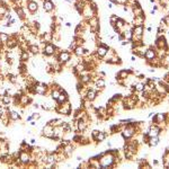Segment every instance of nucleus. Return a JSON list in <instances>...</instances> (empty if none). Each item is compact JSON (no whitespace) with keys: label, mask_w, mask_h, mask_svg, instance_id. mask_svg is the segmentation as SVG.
Here are the masks:
<instances>
[{"label":"nucleus","mask_w":169,"mask_h":169,"mask_svg":"<svg viewBox=\"0 0 169 169\" xmlns=\"http://www.w3.org/2000/svg\"><path fill=\"white\" fill-rule=\"evenodd\" d=\"M44 135L47 137V138H54V133H53V126L51 124H47L45 125V127L43 129Z\"/></svg>","instance_id":"9d476101"},{"label":"nucleus","mask_w":169,"mask_h":169,"mask_svg":"<svg viewBox=\"0 0 169 169\" xmlns=\"http://www.w3.org/2000/svg\"><path fill=\"white\" fill-rule=\"evenodd\" d=\"M54 52H55V46H54L53 44L47 43L44 46V54H45V55L50 56L52 55V54H54Z\"/></svg>","instance_id":"1a4fd4ad"},{"label":"nucleus","mask_w":169,"mask_h":169,"mask_svg":"<svg viewBox=\"0 0 169 169\" xmlns=\"http://www.w3.org/2000/svg\"><path fill=\"white\" fill-rule=\"evenodd\" d=\"M9 117L13 119V121H16V119H19V114L17 112H12L9 114Z\"/></svg>","instance_id":"7c9ffc66"},{"label":"nucleus","mask_w":169,"mask_h":169,"mask_svg":"<svg viewBox=\"0 0 169 169\" xmlns=\"http://www.w3.org/2000/svg\"><path fill=\"white\" fill-rule=\"evenodd\" d=\"M29 51H31L32 53H34V54H35V53H37L38 52V47L36 46V45H31V46H29Z\"/></svg>","instance_id":"473e14b6"},{"label":"nucleus","mask_w":169,"mask_h":169,"mask_svg":"<svg viewBox=\"0 0 169 169\" xmlns=\"http://www.w3.org/2000/svg\"><path fill=\"white\" fill-rule=\"evenodd\" d=\"M134 132H135V127L134 125H127L126 127L123 129V132H122V135L124 139H130L134 135Z\"/></svg>","instance_id":"7ed1b4c3"},{"label":"nucleus","mask_w":169,"mask_h":169,"mask_svg":"<svg viewBox=\"0 0 169 169\" xmlns=\"http://www.w3.org/2000/svg\"><path fill=\"white\" fill-rule=\"evenodd\" d=\"M144 20H145L144 15H143V16H133V25H134V26L143 25Z\"/></svg>","instance_id":"4468645a"},{"label":"nucleus","mask_w":169,"mask_h":169,"mask_svg":"<svg viewBox=\"0 0 169 169\" xmlns=\"http://www.w3.org/2000/svg\"><path fill=\"white\" fill-rule=\"evenodd\" d=\"M166 121H167V116H166V114H163V113L157 114L156 116H155V119H153L155 124L158 125L159 127L163 125V124H165V123H166Z\"/></svg>","instance_id":"39448f33"},{"label":"nucleus","mask_w":169,"mask_h":169,"mask_svg":"<svg viewBox=\"0 0 169 169\" xmlns=\"http://www.w3.org/2000/svg\"><path fill=\"white\" fill-rule=\"evenodd\" d=\"M19 159L22 160V163H27L28 161H29V156H28L26 152H22V153H20V156H19Z\"/></svg>","instance_id":"393cba45"},{"label":"nucleus","mask_w":169,"mask_h":169,"mask_svg":"<svg viewBox=\"0 0 169 169\" xmlns=\"http://www.w3.org/2000/svg\"><path fill=\"white\" fill-rule=\"evenodd\" d=\"M28 58H29L28 53H27L26 51H23V52H22V55H20V60H23V61H26Z\"/></svg>","instance_id":"2f4dec72"},{"label":"nucleus","mask_w":169,"mask_h":169,"mask_svg":"<svg viewBox=\"0 0 169 169\" xmlns=\"http://www.w3.org/2000/svg\"><path fill=\"white\" fill-rule=\"evenodd\" d=\"M32 117H33V119H40V114H34V115H33V116H32Z\"/></svg>","instance_id":"58836bf2"},{"label":"nucleus","mask_w":169,"mask_h":169,"mask_svg":"<svg viewBox=\"0 0 169 169\" xmlns=\"http://www.w3.org/2000/svg\"><path fill=\"white\" fill-rule=\"evenodd\" d=\"M105 138H106V134H105L104 132H99V131H98V133H97V134L94 137L95 140H96V141H98V142L104 141V140H105Z\"/></svg>","instance_id":"412c9836"},{"label":"nucleus","mask_w":169,"mask_h":169,"mask_svg":"<svg viewBox=\"0 0 169 169\" xmlns=\"http://www.w3.org/2000/svg\"><path fill=\"white\" fill-rule=\"evenodd\" d=\"M64 105L60 107V108H58V112L61 113V114H65V115H68L70 114V111H71V105H70L69 103H63Z\"/></svg>","instance_id":"f8f14e48"},{"label":"nucleus","mask_w":169,"mask_h":169,"mask_svg":"<svg viewBox=\"0 0 169 169\" xmlns=\"http://www.w3.org/2000/svg\"><path fill=\"white\" fill-rule=\"evenodd\" d=\"M157 56V51L153 50V49H148V50L145 51V53H144V58L147 59V60H152V59H155Z\"/></svg>","instance_id":"ddd939ff"},{"label":"nucleus","mask_w":169,"mask_h":169,"mask_svg":"<svg viewBox=\"0 0 169 169\" xmlns=\"http://www.w3.org/2000/svg\"><path fill=\"white\" fill-rule=\"evenodd\" d=\"M95 85H96V87L98 88V89H103V88L105 87V80L104 79H101V78H98L96 82H95Z\"/></svg>","instance_id":"a878e982"},{"label":"nucleus","mask_w":169,"mask_h":169,"mask_svg":"<svg viewBox=\"0 0 169 169\" xmlns=\"http://www.w3.org/2000/svg\"><path fill=\"white\" fill-rule=\"evenodd\" d=\"M54 9V4L52 0H43V10L45 13H51Z\"/></svg>","instance_id":"6e6552de"},{"label":"nucleus","mask_w":169,"mask_h":169,"mask_svg":"<svg viewBox=\"0 0 169 169\" xmlns=\"http://www.w3.org/2000/svg\"><path fill=\"white\" fill-rule=\"evenodd\" d=\"M27 101H28V97H27V96H22L20 103H22V104H27Z\"/></svg>","instance_id":"e433bc0d"},{"label":"nucleus","mask_w":169,"mask_h":169,"mask_svg":"<svg viewBox=\"0 0 169 169\" xmlns=\"http://www.w3.org/2000/svg\"><path fill=\"white\" fill-rule=\"evenodd\" d=\"M90 81V78L88 77V76H83L81 78V82L82 83H87V82H89Z\"/></svg>","instance_id":"f704fd0d"},{"label":"nucleus","mask_w":169,"mask_h":169,"mask_svg":"<svg viewBox=\"0 0 169 169\" xmlns=\"http://www.w3.org/2000/svg\"><path fill=\"white\" fill-rule=\"evenodd\" d=\"M2 101H4V104H9L10 101H12V98L9 97V96H4V98H2Z\"/></svg>","instance_id":"72a5a7b5"},{"label":"nucleus","mask_w":169,"mask_h":169,"mask_svg":"<svg viewBox=\"0 0 169 169\" xmlns=\"http://www.w3.org/2000/svg\"><path fill=\"white\" fill-rule=\"evenodd\" d=\"M8 40H9V35L5 32H0V42L1 43H7Z\"/></svg>","instance_id":"b1692460"},{"label":"nucleus","mask_w":169,"mask_h":169,"mask_svg":"<svg viewBox=\"0 0 169 169\" xmlns=\"http://www.w3.org/2000/svg\"><path fill=\"white\" fill-rule=\"evenodd\" d=\"M88 26L90 28V31L93 33H97L99 29V19L96 16H93L90 18H88Z\"/></svg>","instance_id":"f03ea898"},{"label":"nucleus","mask_w":169,"mask_h":169,"mask_svg":"<svg viewBox=\"0 0 169 169\" xmlns=\"http://www.w3.org/2000/svg\"><path fill=\"white\" fill-rule=\"evenodd\" d=\"M160 131H161L160 127L158 125H156V124H153V125H151L150 127H149L147 135H148L149 138H151V137H158L159 133H160Z\"/></svg>","instance_id":"423d86ee"},{"label":"nucleus","mask_w":169,"mask_h":169,"mask_svg":"<svg viewBox=\"0 0 169 169\" xmlns=\"http://www.w3.org/2000/svg\"><path fill=\"white\" fill-rule=\"evenodd\" d=\"M7 12H8V8H7L6 5L0 4V16H1V17H4V16L7 14Z\"/></svg>","instance_id":"cd10ccee"},{"label":"nucleus","mask_w":169,"mask_h":169,"mask_svg":"<svg viewBox=\"0 0 169 169\" xmlns=\"http://www.w3.org/2000/svg\"><path fill=\"white\" fill-rule=\"evenodd\" d=\"M67 99H68V96H67V94L63 91V93H60V95H59V97H58V101L59 103H61V104H63V103H65L67 101Z\"/></svg>","instance_id":"5701e85b"},{"label":"nucleus","mask_w":169,"mask_h":169,"mask_svg":"<svg viewBox=\"0 0 169 169\" xmlns=\"http://www.w3.org/2000/svg\"><path fill=\"white\" fill-rule=\"evenodd\" d=\"M156 47L157 49H161V50H168V45H167V41H166V38L161 36V35H159L158 38L156 40Z\"/></svg>","instance_id":"20e7f679"},{"label":"nucleus","mask_w":169,"mask_h":169,"mask_svg":"<svg viewBox=\"0 0 169 169\" xmlns=\"http://www.w3.org/2000/svg\"><path fill=\"white\" fill-rule=\"evenodd\" d=\"M70 60V53L67 51H62L60 54H59V61L60 62H68Z\"/></svg>","instance_id":"2eb2a0df"},{"label":"nucleus","mask_w":169,"mask_h":169,"mask_svg":"<svg viewBox=\"0 0 169 169\" xmlns=\"http://www.w3.org/2000/svg\"><path fill=\"white\" fill-rule=\"evenodd\" d=\"M59 95H60V91H58V90H54L53 93H52V98L53 99H58V97H59Z\"/></svg>","instance_id":"c9c22d12"},{"label":"nucleus","mask_w":169,"mask_h":169,"mask_svg":"<svg viewBox=\"0 0 169 169\" xmlns=\"http://www.w3.org/2000/svg\"><path fill=\"white\" fill-rule=\"evenodd\" d=\"M75 53H76V55H78V56L85 55V54H86V49H85L83 46H81V45H78L75 49Z\"/></svg>","instance_id":"f3484780"},{"label":"nucleus","mask_w":169,"mask_h":169,"mask_svg":"<svg viewBox=\"0 0 169 169\" xmlns=\"http://www.w3.org/2000/svg\"><path fill=\"white\" fill-rule=\"evenodd\" d=\"M77 70H78V71H83V70H85V65H83V64H79V65L77 67Z\"/></svg>","instance_id":"4c0bfd02"},{"label":"nucleus","mask_w":169,"mask_h":169,"mask_svg":"<svg viewBox=\"0 0 169 169\" xmlns=\"http://www.w3.org/2000/svg\"><path fill=\"white\" fill-rule=\"evenodd\" d=\"M150 2H152V4H155V2H156V0H150Z\"/></svg>","instance_id":"79ce46f5"},{"label":"nucleus","mask_w":169,"mask_h":169,"mask_svg":"<svg viewBox=\"0 0 169 169\" xmlns=\"http://www.w3.org/2000/svg\"><path fill=\"white\" fill-rule=\"evenodd\" d=\"M96 96H97V94H96V91L93 90V89H91V90H89V91L87 93V98H88V100H90V101H91V100H94L95 98H96Z\"/></svg>","instance_id":"bb28decb"},{"label":"nucleus","mask_w":169,"mask_h":169,"mask_svg":"<svg viewBox=\"0 0 169 169\" xmlns=\"http://www.w3.org/2000/svg\"><path fill=\"white\" fill-rule=\"evenodd\" d=\"M114 160H115L114 153H112V152H109V153H105L104 156L100 157V160H99L100 167H103V168L111 167L113 163H114Z\"/></svg>","instance_id":"f257e3e1"},{"label":"nucleus","mask_w":169,"mask_h":169,"mask_svg":"<svg viewBox=\"0 0 169 169\" xmlns=\"http://www.w3.org/2000/svg\"><path fill=\"white\" fill-rule=\"evenodd\" d=\"M77 124H78V130H79V131H81V132L85 131V130H86V127H87V123H86V121H85V119H79Z\"/></svg>","instance_id":"aec40b11"},{"label":"nucleus","mask_w":169,"mask_h":169,"mask_svg":"<svg viewBox=\"0 0 169 169\" xmlns=\"http://www.w3.org/2000/svg\"><path fill=\"white\" fill-rule=\"evenodd\" d=\"M15 13L17 14V16H18L19 18L22 19L25 18V12H24V9H23L22 6H15Z\"/></svg>","instance_id":"dca6fc26"},{"label":"nucleus","mask_w":169,"mask_h":169,"mask_svg":"<svg viewBox=\"0 0 169 169\" xmlns=\"http://www.w3.org/2000/svg\"><path fill=\"white\" fill-rule=\"evenodd\" d=\"M148 143H149L150 147H156L159 143V139H158V137H151L148 140Z\"/></svg>","instance_id":"4be33fe9"},{"label":"nucleus","mask_w":169,"mask_h":169,"mask_svg":"<svg viewBox=\"0 0 169 169\" xmlns=\"http://www.w3.org/2000/svg\"><path fill=\"white\" fill-rule=\"evenodd\" d=\"M35 91L38 95H44L46 91V87L44 85H37V86H35Z\"/></svg>","instance_id":"6ab92c4d"},{"label":"nucleus","mask_w":169,"mask_h":169,"mask_svg":"<svg viewBox=\"0 0 169 169\" xmlns=\"http://www.w3.org/2000/svg\"><path fill=\"white\" fill-rule=\"evenodd\" d=\"M127 76H129V71H126V70H122V71L119 73V79H121V80L126 79V78H127Z\"/></svg>","instance_id":"c85d7f7f"},{"label":"nucleus","mask_w":169,"mask_h":169,"mask_svg":"<svg viewBox=\"0 0 169 169\" xmlns=\"http://www.w3.org/2000/svg\"><path fill=\"white\" fill-rule=\"evenodd\" d=\"M27 9H28V12L31 14L36 13L38 10L37 1H35V0H28V1H27Z\"/></svg>","instance_id":"0eeeda50"},{"label":"nucleus","mask_w":169,"mask_h":169,"mask_svg":"<svg viewBox=\"0 0 169 169\" xmlns=\"http://www.w3.org/2000/svg\"><path fill=\"white\" fill-rule=\"evenodd\" d=\"M144 86H145V85H144L143 82H139V83H137V85H135V90H137V91H143L144 90Z\"/></svg>","instance_id":"c756f323"},{"label":"nucleus","mask_w":169,"mask_h":169,"mask_svg":"<svg viewBox=\"0 0 169 169\" xmlns=\"http://www.w3.org/2000/svg\"><path fill=\"white\" fill-rule=\"evenodd\" d=\"M12 1H13V2H15V4H18L19 0H12Z\"/></svg>","instance_id":"a19ab883"},{"label":"nucleus","mask_w":169,"mask_h":169,"mask_svg":"<svg viewBox=\"0 0 169 169\" xmlns=\"http://www.w3.org/2000/svg\"><path fill=\"white\" fill-rule=\"evenodd\" d=\"M4 115V109H2V107H0V117Z\"/></svg>","instance_id":"ea45409f"},{"label":"nucleus","mask_w":169,"mask_h":169,"mask_svg":"<svg viewBox=\"0 0 169 169\" xmlns=\"http://www.w3.org/2000/svg\"><path fill=\"white\" fill-rule=\"evenodd\" d=\"M107 53H108V47H107L106 45H99L97 47V55L99 56V58L106 56Z\"/></svg>","instance_id":"9b49d317"},{"label":"nucleus","mask_w":169,"mask_h":169,"mask_svg":"<svg viewBox=\"0 0 169 169\" xmlns=\"http://www.w3.org/2000/svg\"><path fill=\"white\" fill-rule=\"evenodd\" d=\"M122 36H123V38L126 40V41H132V36H133L132 29H126V31L122 32Z\"/></svg>","instance_id":"a211bd4d"}]
</instances>
